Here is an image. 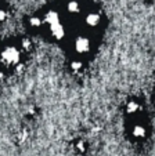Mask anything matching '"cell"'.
Segmentation results:
<instances>
[{
	"label": "cell",
	"instance_id": "cell-3",
	"mask_svg": "<svg viewBox=\"0 0 155 156\" xmlns=\"http://www.w3.org/2000/svg\"><path fill=\"white\" fill-rule=\"evenodd\" d=\"M91 50V41L87 36H78L73 41V51L78 55H86Z\"/></svg>",
	"mask_w": 155,
	"mask_h": 156
},
{
	"label": "cell",
	"instance_id": "cell-7",
	"mask_svg": "<svg viewBox=\"0 0 155 156\" xmlns=\"http://www.w3.org/2000/svg\"><path fill=\"white\" fill-rule=\"evenodd\" d=\"M138 111H140V104L135 100L129 101L127 105H126V112L127 113H136V112H138Z\"/></svg>",
	"mask_w": 155,
	"mask_h": 156
},
{
	"label": "cell",
	"instance_id": "cell-8",
	"mask_svg": "<svg viewBox=\"0 0 155 156\" xmlns=\"http://www.w3.org/2000/svg\"><path fill=\"white\" fill-rule=\"evenodd\" d=\"M43 25V21H42V18L39 17H32L29 20V27L32 28V29H39V28Z\"/></svg>",
	"mask_w": 155,
	"mask_h": 156
},
{
	"label": "cell",
	"instance_id": "cell-2",
	"mask_svg": "<svg viewBox=\"0 0 155 156\" xmlns=\"http://www.w3.org/2000/svg\"><path fill=\"white\" fill-rule=\"evenodd\" d=\"M22 58V48L15 44H6L0 50V64L4 68H14L21 62Z\"/></svg>",
	"mask_w": 155,
	"mask_h": 156
},
{
	"label": "cell",
	"instance_id": "cell-10",
	"mask_svg": "<svg viewBox=\"0 0 155 156\" xmlns=\"http://www.w3.org/2000/svg\"><path fill=\"white\" fill-rule=\"evenodd\" d=\"M6 18H7V12L4 10H0V22H3Z\"/></svg>",
	"mask_w": 155,
	"mask_h": 156
},
{
	"label": "cell",
	"instance_id": "cell-5",
	"mask_svg": "<svg viewBox=\"0 0 155 156\" xmlns=\"http://www.w3.org/2000/svg\"><path fill=\"white\" fill-rule=\"evenodd\" d=\"M132 133H133V136H135L136 138H144V137L147 136V129H146L144 124L137 123L135 127H133Z\"/></svg>",
	"mask_w": 155,
	"mask_h": 156
},
{
	"label": "cell",
	"instance_id": "cell-6",
	"mask_svg": "<svg viewBox=\"0 0 155 156\" xmlns=\"http://www.w3.org/2000/svg\"><path fill=\"white\" fill-rule=\"evenodd\" d=\"M67 11L69 12V14H79L80 12V3L79 2H76V0H71L69 3L67 4Z\"/></svg>",
	"mask_w": 155,
	"mask_h": 156
},
{
	"label": "cell",
	"instance_id": "cell-1",
	"mask_svg": "<svg viewBox=\"0 0 155 156\" xmlns=\"http://www.w3.org/2000/svg\"><path fill=\"white\" fill-rule=\"evenodd\" d=\"M43 25H46L49 29L50 36L56 40H61L65 36V25L61 21V17L57 11H49L44 15L43 20Z\"/></svg>",
	"mask_w": 155,
	"mask_h": 156
},
{
	"label": "cell",
	"instance_id": "cell-9",
	"mask_svg": "<svg viewBox=\"0 0 155 156\" xmlns=\"http://www.w3.org/2000/svg\"><path fill=\"white\" fill-rule=\"evenodd\" d=\"M82 66H83L82 61H73L72 62V68L75 69V71H79V69H82Z\"/></svg>",
	"mask_w": 155,
	"mask_h": 156
},
{
	"label": "cell",
	"instance_id": "cell-4",
	"mask_svg": "<svg viewBox=\"0 0 155 156\" xmlns=\"http://www.w3.org/2000/svg\"><path fill=\"white\" fill-rule=\"evenodd\" d=\"M100 22H101V15H100L98 12L90 11V12H87V14L85 15V24H86V27L96 28V27H98V25H100Z\"/></svg>",
	"mask_w": 155,
	"mask_h": 156
}]
</instances>
